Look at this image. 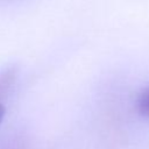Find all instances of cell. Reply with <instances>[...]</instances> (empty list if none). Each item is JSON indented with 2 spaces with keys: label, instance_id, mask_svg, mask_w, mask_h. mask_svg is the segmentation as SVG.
<instances>
[{
  "label": "cell",
  "instance_id": "6da1fadb",
  "mask_svg": "<svg viewBox=\"0 0 149 149\" xmlns=\"http://www.w3.org/2000/svg\"><path fill=\"white\" fill-rule=\"evenodd\" d=\"M17 77V69L15 66H9L0 72V102L8 95L12 86L14 85Z\"/></svg>",
  "mask_w": 149,
  "mask_h": 149
},
{
  "label": "cell",
  "instance_id": "7a4b0ae2",
  "mask_svg": "<svg viewBox=\"0 0 149 149\" xmlns=\"http://www.w3.org/2000/svg\"><path fill=\"white\" fill-rule=\"evenodd\" d=\"M137 111L141 115L149 118V86L143 88L137 97Z\"/></svg>",
  "mask_w": 149,
  "mask_h": 149
}]
</instances>
